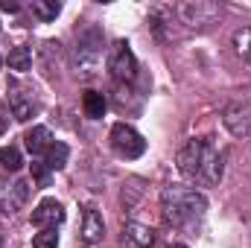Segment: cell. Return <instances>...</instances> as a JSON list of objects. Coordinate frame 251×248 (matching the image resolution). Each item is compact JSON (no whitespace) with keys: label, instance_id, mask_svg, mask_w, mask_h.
I'll return each mask as SVG.
<instances>
[{"label":"cell","instance_id":"6da1fadb","mask_svg":"<svg viewBox=\"0 0 251 248\" xmlns=\"http://www.w3.org/2000/svg\"><path fill=\"white\" fill-rule=\"evenodd\" d=\"M161 207L173 228H196L204 219L207 201L201 193H196L190 187H167L161 193Z\"/></svg>","mask_w":251,"mask_h":248},{"label":"cell","instance_id":"7a4b0ae2","mask_svg":"<svg viewBox=\"0 0 251 248\" xmlns=\"http://www.w3.org/2000/svg\"><path fill=\"white\" fill-rule=\"evenodd\" d=\"M73 64H76V76L79 79H94L100 64H102V41L97 29H88L79 35L76 50H73Z\"/></svg>","mask_w":251,"mask_h":248},{"label":"cell","instance_id":"3957f363","mask_svg":"<svg viewBox=\"0 0 251 248\" xmlns=\"http://www.w3.org/2000/svg\"><path fill=\"white\" fill-rule=\"evenodd\" d=\"M111 149L126 161H134V158H140L146 152V140H143V134L134 125L114 123L111 125Z\"/></svg>","mask_w":251,"mask_h":248},{"label":"cell","instance_id":"277c9868","mask_svg":"<svg viewBox=\"0 0 251 248\" xmlns=\"http://www.w3.org/2000/svg\"><path fill=\"white\" fill-rule=\"evenodd\" d=\"M176 12H178L181 24H187L193 29H204V26L216 24L222 9H219V3H210V0H187V3H178Z\"/></svg>","mask_w":251,"mask_h":248},{"label":"cell","instance_id":"5b68a950","mask_svg":"<svg viewBox=\"0 0 251 248\" xmlns=\"http://www.w3.org/2000/svg\"><path fill=\"white\" fill-rule=\"evenodd\" d=\"M199 187H213L222 181V152L204 140V149H201V161H199V170H196V178H193Z\"/></svg>","mask_w":251,"mask_h":248},{"label":"cell","instance_id":"8992f818","mask_svg":"<svg viewBox=\"0 0 251 248\" xmlns=\"http://www.w3.org/2000/svg\"><path fill=\"white\" fill-rule=\"evenodd\" d=\"M108 70H111V76H114L120 85L134 82V76H137V59H134V53H131V47H128L126 41H117V44L111 47Z\"/></svg>","mask_w":251,"mask_h":248},{"label":"cell","instance_id":"52a82bcc","mask_svg":"<svg viewBox=\"0 0 251 248\" xmlns=\"http://www.w3.org/2000/svg\"><path fill=\"white\" fill-rule=\"evenodd\" d=\"M9 111H12V117L18 123H26L35 114V97L24 85H18V82L9 85Z\"/></svg>","mask_w":251,"mask_h":248},{"label":"cell","instance_id":"ba28073f","mask_svg":"<svg viewBox=\"0 0 251 248\" xmlns=\"http://www.w3.org/2000/svg\"><path fill=\"white\" fill-rule=\"evenodd\" d=\"M59 222H64L62 201H56V198H41V201L35 204V210H32V225L44 231V228H56Z\"/></svg>","mask_w":251,"mask_h":248},{"label":"cell","instance_id":"9c48e42d","mask_svg":"<svg viewBox=\"0 0 251 248\" xmlns=\"http://www.w3.org/2000/svg\"><path fill=\"white\" fill-rule=\"evenodd\" d=\"M225 125L234 137H249L251 134V111L243 108V105H228L225 108Z\"/></svg>","mask_w":251,"mask_h":248},{"label":"cell","instance_id":"30bf717a","mask_svg":"<svg viewBox=\"0 0 251 248\" xmlns=\"http://www.w3.org/2000/svg\"><path fill=\"white\" fill-rule=\"evenodd\" d=\"M102 237H105V222H102V216H100L94 207H88L85 216H82V243L100 246Z\"/></svg>","mask_w":251,"mask_h":248},{"label":"cell","instance_id":"8fae6325","mask_svg":"<svg viewBox=\"0 0 251 248\" xmlns=\"http://www.w3.org/2000/svg\"><path fill=\"white\" fill-rule=\"evenodd\" d=\"M24 143H26V149H29L32 155H44V152L53 146V134H50L47 125H32V128L24 134Z\"/></svg>","mask_w":251,"mask_h":248},{"label":"cell","instance_id":"7c38bea8","mask_svg":"<svg viewBox=\"0 0 251 248\" xmlns=\"http://www.w3.org/2000/svg\"><path fill=\"white\" fill-rule=\"evenodd\" d=\"M29 198V181L26 178H18L9 184V204H6V213H18Z\"/></svg>","mask_w":251,"mask_h":248},{"label":"cell","instance_id":"4fadbf2b","mask_svg":"<svg viewBox=\"0 0 251 248\" xmlns=\"http://www.w3.org/2000/svg\"><path fill=\"white\" fill-rule=\"evenodd\" d=\"M126 240L131 243V246H137V248H152L155 246V234L146 228V225H137V222H128L126 225Z\"/></svg>","mask_w":251,"mask_h":248},{"label":"cell","instance_id":"5bb4252c","mask_svg":"<svg viewBox=\"0 0 251 248\" xmlns=\"http://www.w3.org/2000/svg\"><path fill=\"white\" fill-rule=\"evenodd\" d=\"M82 108H85V114H88L91 120H100V117L105 114L108 102H105V97H102L100 91H88V94L82 97Z\"/></svg>","mask_w":251,"mask_h":248},{"label":"cell","instance_id":"9a60e30c","mask_svg":"<svg viewBox=\"0 0 251 248\" xmlns=\"http://www.w3.org/2000/svg\"><path fill=\"white\" fill-rule=\"evenodd\" d=\"M67 155H70L67 143H62V140H53V146L44 152V164H47L50 170H64V164H67Z\"/></svg>","mask_w":251,"mask_h":248},{"label":"cell","instance_id":"2e32d148","mask_svg":"<svg viewBox=\"0 0 251 248\" xmlns=\"http://www.w3.org/2000/svg\"><path fill=\"white\" fill-rule=\"evenodd\" d=\"M9 67H12V70H18V73H26V70L32 67V47L18 44V47L9 53Z\"/></svg>","mask_w":251,"mask_h":248},{"label":"cell","instance_id":"e0dca14e","mask_svg":"<svg viewBox=\"0 0 251 248\" xmlns=\"http://www.w3.org/2000/svg\"><path fill=\"white\" fill-rule=\"evenodd\" d=\"M0 167L6 173H18L24 167V158H21V149L18 146H3L0 149Z\"/></svg>","mask_w":251,"mask_h":248},{"label":"cell","instance_id":"ac0fdd59","mask_svg":"<svg viewBox=\"0 0 251 248\" xmlns=\"http://www.w3.org/2000/svg\"><path fill=\"white\" fill-rule=\"evenodd\" d=\"M59 12H62V3H56V0H35L32 3V15L41 21H56Z\"/></svg>","mask_w":251,"mask_h":248},{"label":"cell","instance_id":"d6986e66","mask_svg":"<svg viewBox=\"0 0 251 248\" xmlns=\"http://www.w3.org/2000/svg\"><path fill=\"white\" fill-rule=\"evenodd\" d=\"M234 50H237L246 62H251V26L234 32Z\"/></svg>","mask_w":251,"mask_h":248},{"label":"cell","instance_id":"ffe728a7","mask_svg":"<svg viewBox=\"0 0 251 248\" xmlns=\"http://www.w3.org/2000/svg\"><path fill=\"white\" fill-rule=\"evenodd\" d=\"M32 248H59V234L56 228H44L32 237Z\"/></svg>","mask_w":251,"mask_h":248},{"label":"cell","instance_id":"44dd1931","mask_svg":"<svg viewBox=\"0 0 251 248\" xmlns=\"http://www.w3.org/2000/svg\"><path fill=\"white\" fill-rule=\"evenodd\" d=\"M47 170H50V167H47L44 161H35V164H32V178L41 187H47V181H50V173H47Z\"/></svg>","mask_w":251,"mask_h":248},{"label":"cell","instance_id":"7402d4cb","mask_svg":"<svg viewBox=\"0 0 251 248\" xmlns=\"http://www.w3.org/2000/svg\"><path fill=\"white\" fill-rule=\"evenodd\" d=\"M0 9H3V12H18L21 3H18V0H0Z\"/></svg>","mask_w":251,"mask_h":248},{"label":"cell","instance_id":"603a6c76","mask_svg":"<svg viewBox=\"0 0 251 248\" xmlns=\"http://www.w3.org/2000/svg\"><path fill=\"white\" fill-rule=\"evenodd\" d=\"M167 248H184V246H167Z\"/></svg>","mask_w":251,"mask_h":248},{"label":"cell","instance_id":"cb8c5ba5","mask_svg":"<svg viewBox=\"0 0 251 248\" xmlns=\"http://www.w3.org/2000/svg\"><path fill=\"white\" fill-rule=\"evenodd\" d=\"M0 67H3V56H0Z\"/></svg>","mask_w":251,"mask_h":248},{"label":"cell","instance_id":"d4e9b609","mask_svg":"<svg viewBox=\"0 0 251 248\" xmlns=\"http://www.w3.org/2000/svg\"><path fill=\"white\" fill-rule=\"evenodd\" d=\"M0 248H3V240H0Z\"/></svg>","mask_w":251,"mask_h":248}]
</instances>
